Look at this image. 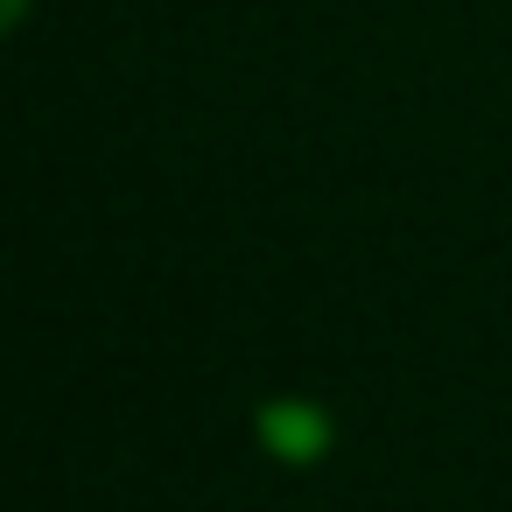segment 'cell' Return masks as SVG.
Here are the masks:
<instances>
[{
  "instance_id": "1",
  "label": "cell",
  "mask_w": 512,
  "mask_h": 512,
  "mask_svg": "<svg viewBox=\"0 0 512 512\" xmlns=\"http://www.w3.org/2000/svg\"><path fill=\"white\" fill-rule=\"evenodd\" d=\"M267 442H274L281 456H316V449H323V421H316L309 407H274V414H267Z\"/></svg>"
}]
</instances>
